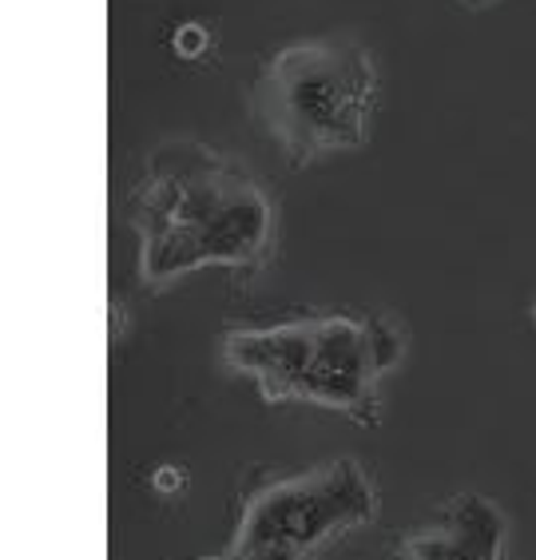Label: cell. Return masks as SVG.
<instances>
[{
    "label": "cell",
    "instance_id": "8992f818",
    "mask_svg": "<svg viewBox=\"0 0 536 560\" xmlns=\"http://www.w3.org/2000/svg\"><path fill=\"white\" fill-rule=\"evenodd\" d=\"M172 48L183 60H199V56H207V48H211V33H207L203 24H179L172 36Z\"/></svg>",
    "mask_w": 536,
    "mask_h": 560
},
{
    "label": "cell",
    "instance_id": "5b68a950",
    "mask_svg": "<svg viewBox=\"0 0 536 560\" xmlns=\"http://www.w3.org/2000/svg\"><path fill=\"white\" fill-rule=\"evenodd\" d=\"M445 528H450V537L457 540L473 560H501L504 517H501V509L489 505L485 497L465 493V497H457V501H450V509H445Z\"/></svg>",
    "mask_w": 536,
    "mask_h": 560
},
{
    "label": "cell",
    "instance_id": "6da1fadb",
    "mask_svg": "<svg viewBox=\"0 0 536 560\" xmlns=\"http://www.w3.org/2000/svg\"><path fill=\"white\" fill-rule=\"evenodd\" d=\"M131 223L143 282L163 291L199 267H258L275 235V207L243 163L172 140L151 155Z\"/></svg>",
    "mask_w": 536,
    "mask_h": 560
},
{
    "label": "cell",
    "instance_id": "30bf717a",
    "mask_svg": "<svg viewBox=\"0 0 536 560\" xmlns=\"http://www.w3.org/2000/svg\"><path fill=\"white\" fill-rule=\"evenodd\" d=\"M533 318H536V306H533Z\"/></svg>",
    "mask_w": 536,
    "mask_h": 560
},
{
    "label": "cell",
    "instance_id": "9c48e42d",
    "mask_svg": "<svg viewBox=\"0 0 536 560\" xmlns=\"http://www.w3.org/2000/svg\"><path fill=\"white\" fill-rule=\"evenodd\" d=\"M211 560H235V557H211Z\"/></svg>",
    "mask_w": 536,
    "mask_h": 560
},
{
    "label": "cell",
    "instance_id": "277c9868",
    "mask_svg": "<svg viewBox=\"0 0 536 560\" xmlns=\"http://www.w3.org/2000/svg\"><path fill=\"white\" fill-rule=\"evenodd\" d=\"M370 517H374V489L365 481L362 465L338 457L311 474L258 489L243 509L231 552L275 545L306 560V552L318 549L322 540L365 525Z\"/></svg>",
    "mask_w": 536,
    "mask_h": 560
},
{
    "label": "cell",
    "instance_id": "ba28073f",
    "mask_svg": "<svg viewBox=\"0 0 536 560\" xmlns=\"http://www.w3.org/2000/svg\"><path fill=\"white\" fill-rule=\"evenodd\" d=\"M469 4H489V0H469Z\"/></svg>",
    "mask_w": 536,
    "mask_h": 560
},
{
    "label": "cell",
    "instance_id": "7a4b0ae2",
    "mask_svg": "<svg viewBox=\"0 0 536 560\" xmlns=\"http://www.w3.org/2000/svg\"><path fill=\"white\" fill-rule=\"evenodd\" d=\"M226 362L250 374L267 401H318L377 425V377L401 358V335L386 318H306V323L235 330Z\"/></svg>",
    "mask_w": 536,
    "mask_h": 560
},
{
    "label": "cell",
    "instance_id": "3957f363",
    "mask_svg": "<svg viewBox=\"0 0 536 560\" xmlns=\"http://www.w3.org/2000/svg\"><path fill=\"white\" fill-rule=\"evenodd\" d=\"M374 60L350 36L302 40L275 52L255 80V116L290 163L362 148L374 112Z\"/></svg>",
    "mask_w": 536,
    "mask_h": 560
},
{
    "label": "cell",
    "instance_id": "52a82bcc",
    "mask_svg": "<svg viewBox=\"0 0 536 560\" xmlns=\"http://www.w3.org/2000/svg\"><path fill=\"white\" fill-rule=\"evenodd\" d=\"M151 486L160 489V493H175V489H183V469H175V465H163V469H155Z\"/></svg>",
    "mask_w": 536,
    "mask_h": 560
}]
</instances>
